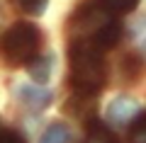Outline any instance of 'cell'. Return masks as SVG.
Instances as JSON below:
<instances>
[{"label":"cell","instance_id":"obj_1","mask_svg":"<svg viewBox=\"0 0 146 143\" xmlns=\"http://www.w3.org/2000/svg\"><path fill=\"white\" fill-rule=\"evenodd\" d=\"M107 68L102 51L85 36L71 41V85L78 97H93L105 87Z\"/></svg>","mask_w":146,"mask_h":143},{"label":"cell","instance_id":"obj_2","mask_svg":"<svg viewBox=\"0 0 146 143\" xmlns=\"http://www.w3.org/2000/svg\"><path fill=\"white\" fill-rule=\"evenodd\" d=\"M39 46H42V32L29 22H15L0 36V53L12 66L32 61L39 53Z\"/></svg>","mask_w":146,"mask_h":143},{"label":"cell","instance_id":"obj_3","mask_svg":"<svg viewBox=\"0 0 146 143\" xmlns=\"http://www.w3.org/2000/svg\"><path fill=\"white\" fill-rule=\"evenodd\" d=\"M141 109L139 104H136V100L131 97H115L112 102H110L107 107V121L115 124V126H124V124H129L134 117H139Z\"/></svg>","mask_w":146,"mask_h":143},{"label":"cell","instance_id":"obj_4","mask_svg":"<svg viewBox=\"0 0 146 143\" xmlns=\"http://www.w3.org/2000/svg\"><path fill=\"white\" fill-rule=\"evenodd\" d=\"M17 97L22 104H27L29 109H44L51 104L54 95L46 87H36V85H20L17 87Z\"/></svg>","mask_w":146,"mask_h":143},{"label":"cell","instance_id":"obj_5","mask_svg":"<svg viewBox=\"0 0 146 143\" xmlns=\"http://www.w3.org/2000/svg\"><path fill=\"white\" fill-rule=\"evenodd\" d=\"M27 73L34 82L44 85V82L51 78V58L46 56H34L32 61H27Z\"/></svg>","mask_w":146,"mask_h":143},{"label":"cell","instance_id":"obj_6","mask_svg":"<svg viewBox=\"0 0 146 143\" xmlns=\"http://www.w3.org/2000/svg\"><path fill=\"white\" fill-rule=\"evenodd\" d=\"M85 143H119V141H117V136L102 121L93 119L88 124V131H85Z\"/></svg>","mask_w":146,"mask_h":143},{"label":"cell","instance_id":"obj_7","mask_svg":"<svg viewBox=\"0 0 146 143\" xmlns=\"http://www.w3.org/2000/svg\"><path fill=\"white\" fill-rule=\"evenodd\" d=\"M39 143H71V131H68L63 124H51V126L42 133Z\"/></svg>","mask_w":146,"mask_h":143},{"label":"cell","instance_id":"obj_8","mask_svg":"<svg viewBox=\"0 0 146 143\" xmlns=\"http://www.w3.org/2000/svg\"><path fill=\"white\" fill-rule=\"evenodd\" d=\"M102 3V10L112 12V15H119V12H131L136 5H139V0H100Z\"/></svg>","mask_w":146,"mask_h":143},{"label":"cell","instance_id":"obj_9","mask_svg":"<svg viewBox=\"0 0 146 143\" xmlns=\"http://www.w3.org/2000/svg\"><path fill=\"white\" fill-rule=\"evenodd\" d=\"M129 143H146V119H144V114L134 117V124L129 129Z\"/></svg>","mask_w":146,"mask_h":143},{"label":"cell","instance_id":"obj_10","mask_svg":"<svg viewBox=\"0 0 146 143\" xmlns=\"http://www.w3.org/2000/svg\"><path fill=\"white\" fill-rule=\"evenodd\" d=\"M46 3L49 0H17V5L25 12H29V15H42L44 7H46Z\"/></svg>","mask_w":146,"mask_h":143},{"label":"cell","instance_id":"obj_11","mask_svg":"<svg viewBox=\"0 0 146 143\" xmlns=\"http://www.w3.org/2000/svg\"><path fill=\"white\" fill-rule=\"evenodd\" d=\"M0 143H25V138L17 131H7V129H0Z\"/></svg>","mask_w":146,"mask_h":143},{"label":"cell","instance_id":"obj_12","mask_svg":"<svg viewBox=\"0 0 146 143\" xmlns=\"http://www.w3.org/2000/svg\"><path fill=\"white\" fill-rule=\"evenodd\" d=\"M0 129H3V126H0Z\"/></svg>","mask_w":146,"mask_h":143}]
</instances>
